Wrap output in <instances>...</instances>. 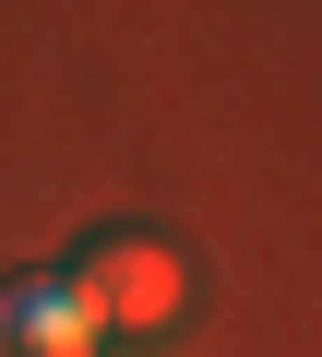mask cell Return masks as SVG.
<instances>
[{
  "instance_id": "cell-1",
  "label": "cell",
  "mask_w": 322,
  "mask_h": 357,
  "mask_svg": "<svg viewBox=\"0 0 322 357\" xmlns=\"http://www.w3.org/2000/svg\"><path fill=\"white\" fill-rule=\"evenodd\" d=\"M60 286H72V298L96 310V333H155V321L180 310V262L155 250L143 227H108V238H84Z\"/></svg>"
},
{
  "instance_id": "cell-2",
  "label": "cell",
  "mask_w": 322,
  "mask_h": 357,
  "mask_svg": "<svg viewBox=\"0 0 322 357\" xmlns=\"http://www.w3.org/2000/svg\"><path fill=\"white\" fill-rule=\"evenodd\" d=\"M0 357H96V310L60 274H13L0 286Z\"/></svg>"
}]
</instances>
